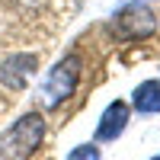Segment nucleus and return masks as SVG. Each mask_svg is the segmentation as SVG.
Listing matches in <instances>:
<instances>
[{
  "instance_id": "nucleus-5",
  "label": "nucleus",
  "mask_w": 160,
  "mask_h": 160,
  "mask_svg": "<svg viewBox=\"0 0 160 160\" xmlns=\"http://www.w3.org/2000/svg\"><path fill=\"white\" fill-rule=\"evenodd\" d=\"M125 125H128V106L122 99L109 102L102 118H99V125H96V141H115L125 131Z\"/></svg>"
},
{
  "instance_id": "nucleus-4",
  "label": "nucleus",
  "mask_w": 160,
  "mask_h": 160,
  "mask_svg": "<svg viewBox=\"0 0 160 160\" xmlns=\"http://www.w3.org/2000/svg\"><path fill=\"white\" fill-rule=\"evenodd\" d=\"M38 68V58L35 55H26V51H16L13 58H7L0 64V80L10 87V90H19L26 80H29Z\"/></svg>"
},
{
  "instance_id": "nucleus-8",
  "label": "nucleus",
  "mask_w": 160,
  "mask_h": 160,
  "mask_svg": "<svg viewBox=\"0 0 160 160\" xmlns=\"http://www.w3.org/2000/svg\"><path fill=\"white\" fill-rule=\"evenodd\" d=\"M151 160H160V154H157V157H151Z\"/></svg>"
},
{
  "instance_id": "nucleus-1",
  "label": "nucleus",
  "mask_w": 160,
  "mask_h": 160,
  "mask_svg": "<svg viewBox=\"0 0 160 160\" xmlns=\"http://www.w3.org/2000/svg\"><path fill=\"white\" fill-rule=\"evenodd\" d=\"M45 141V115L26 112L0 135V160H29Z\"/></svg>"
},
{
  "instance_id": "nucleus-6",
  "label": "nucleus",
  "mask_w": 160,
  "mask_h": 160,
  "mask_svg": "<svg viewBox=\"0 0 160 160\" xmlns=\"http://www.w3.org/2000/svg\"><path fill=\"white\" fill-rule=\"evenodd\" d=\"M131 102H135V109L141 115H157L160 112V80H144V83H138Z\"/></svg>"
},
{
  "instance_id": "nucleus-2",
  "label": "nucleus",
  "mask_w": 160,
  "mask_h": 160,
  "mask_svg": "<svg viewBox=\"0 0 160 160\" xmlns=\"http://www.w3.org/2000/svg\"><path fill=\"white\" fill-rule=\"evenodd\" d=\"M80 68H83L80 55H68L45 74V80L38 83V102H42V109H58V106H64L74 96L77 83H80Z\"/></svg>"
},
{
  "instance_id": "nucleus-7",
  "label": "nucleus",
  "mask_w": 160,
  "mask_h": 160,
  "mask_svg": "<svg viewBox=\"0 0 160 160\" xmlns=\"http://www.w3.org/2000/svg\"><path fill=\"white\" fill-rule=\"evenodd\" d=\"M68 160H99V151L93 148V144H80L68 154Z\"/></svg>"
},
{
  "instance_id": "nucleus-3",
  "label": "nucleus",
  "mask_w": 160,
  "mask_h": 160,
  "mask_svg": "<svg viewBox=\"0 0 160 160\" xmlns=\"http://www.w3.org/2000/svg\"><path fill=\"white\" fill-rule=\"evenodd\" d=\"M115 35L118 38H128V42H141V38H148L157 32V16L148 10V7H141V3H131L125 7L122 13L115 16Z\"/></svg>"
}]
</instances>
